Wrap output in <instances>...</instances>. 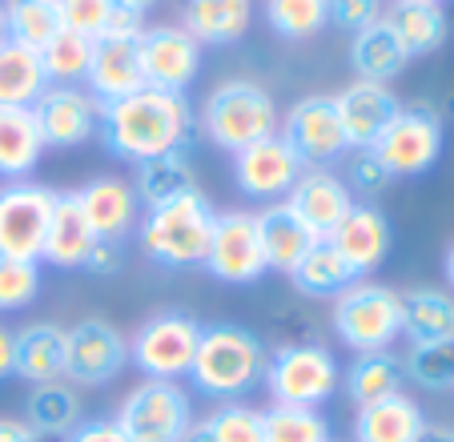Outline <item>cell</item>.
<instances>
[{
	"label": "cell",
	"mask_w": 454,
	"mask_h": 442,
	"mask_svg": "<svg viewBox=\"0 0 454 442\" xmlns=\"http://www.w3.org/2000/svg\"><path fill=\"white\" fill-rule=\"evenodd\" d=\"M25 422L36 430V438H65L69 430H77L81 418V394L69 383H41L33 386L25 402Z\"/></svg>",
	"instance_id": "cell-30"
},
{
	"label": "cell",
	"mask_w": 454,
	"mask_h": 442,
	"mask_svg": "<svg viewBox=\"0 0 454 442\" xmlns=\"http://www.w3.org/2000/svg\"><path fill=\"white\" fill-rule=\"evenodd\" d=\"M266 342L257 338L254 330L238 322H214L201 330L198 342V358H193V386L198 394L217 402H241L249 391L262 386L266 378Z\"/></svg>",
	"instance_id": "cell-2"
},
{
	"label": "cell",
	"mask_w": 454,
	"mask_h": 442,
	"mask_svg": "<svg viewBox=\"0 0 454 442\" xmlns=\"http://www.w3.org/2000/svg\"><path fill=\"white\" fill-rule=\"evenodd\" d=\"M0 442H41L25 418H0Z\"/></svg>",
	"instance_id": "cell-49"
},
{
	"label": "cell",
	"mask_w": 454,
	"mask_h": 442,
	"mask_svg": "<svg viewBox=\"0 0 454 442\" xmlns=\"http://www.w3.org/2000/svg\"><path fill=\"white\" fill-rule=\"evenodd\" d=\"M44 89H49V77H44L41 52L25 49V44H12V41L0 44V105L33 109Z\"/></svg>",
	"instance_id": "cell-34"
},
{
	"label": "cell",
	"mask_w": 454,
	"mask_h": 442,
	"mask_svg": "<svg viewBox=\"0 0 454 442\" xmlns=\"http://www.w3.org/2000/svg\"><path fill=\"white\" fill-rule=\"evenodd\" d=\"M346 185H350V193H362V197H378L386 185H390V173H386V165L378 162L374 149H354L350 165H346Z\"/></svg>",
	"instance_id": "cell-43"
},
{
	"label": "cell",
	"mask_w": 454,
	"mask_h": 442,
	"mask_svg": "<svg viewBox=\"0 0 454 442\" xmlns=\"http://www.w3.org/2000/svg\"><path fill=\"white\" fill-rule=\"evenodd\" d=\"M403 370L414 386H422L430 394L454 391V338L411 346V354L403 358Z\"/></svg>",
	"instance_id": "cell-38"
},
{
	"label": "cell",
	"mask_w": 454,
	"mask_h": 442,
	"mask_svg": "<svg viewBox=\"0 0 454 442\" xmlns=\"http://www.w3.org/2000/svg\"><path fill=\"white\" fill-rule=\"evenodd\" d=\"M201 330L206 326L193 314H185V310H157L129 338V362L137 366L145 378L177 383L181 375L193 370Z\"/></svg>",
	"instance_id": "cell-7"
},
{
	"label": "cell",
	"mask_w": 454,
	"mask_h": 442,
	"mask_svg": "<svg viewBox=\"0 0 454 442\" xmlns=\"http://www.w3.org/2000/svg\"><path fill=\"white\" fill-rule=\"evenodd\" d=\"M9 41V28H4V0H0V44Z\"/></svg>",
	"instance_id": "cell-54"
},
{
	"label": "cell",
	"mask_w": 454,
	"mask_h": 442,
	"mask_svg": "<svg viewBox=\"0 0 454 442\" xmlns=\"http://www.w3.org/2000/svg\"><path fill=\"white\" fill-rule=\"evenodd\" d=\"M262 426H266V442H330L326 414L309 406H270L262 410Z\"/></svg>",
	"instance_id": "cell-39"
},
{
	"label": "cell",
	"mask_w": 454,
	"mask_h": 442,
	"mask_svg": "<svg viewBox=\"0 0 454 442\" xmlns=\"http://www.w3.org/2000/svg\"><path fill=\"white\" fill-rule=\"evenodd\" d=\"M326 241L346 257V265H350L358 278H370V273L390 257L395 230H390V221H386L382 209H374V205H354V209L346 213V221Z\"/></svg>",
	"instance_id": "cell-20"
},
{
	"label": "cell",
	"mask_w": 454,
	"mask_h": 442,
	"mask_svg": "<svg viewBox=\"0 0 454 442\" xmlns=\"http://www.w3.org/2000/svg\"><path fill=\"white\" fill-rule=\"evenodd\" d=\"M254 0H185V33L198 44H233L249 33Z\"/></svg>",
	"instance_id": "cell-29"
},
{
	"label": "cell",
	"mask_w": 454,
	"mask_h": 442,
	"mask_svg": "<svg viewBox=\"0 0 454 442\" xmlns=\"http://www.w3.org/2000/svg\"><path fill=\"white\" fill-rule=\"evenodd\" d=\"M442 117L430 105H406L374 141L378 162L390 178H422L442 157Z\"/></svg>",
	"instance_id": "cell-9"
},
{
	"label": "cell",
	"mask_w": 454,
	"mask_h": 442,
	"mask_svg": "<svg viewBox=\"0 0 454 442\" xmlns=\"http://www.w3.org/2000/svg\"><path fill=\"white\" fill-rule=\"evenodd\" d=\"M77 197H81V209H85L97 241H125L129 233L137 230L141 201L125 178L101 173V178H93L89 185H81Z\"/></svg>",
	"instance_id": "cell-19"
},
{
	"label": "cell",
	"mask_w": 454,
	"mask_h": 442,
	"mask_svg": "<svg viewBox=\"0 0 454 442\" xmlns=\"http://www.w3.org/2000/svg\"><path fill=\"white\" fill-rule=\"evenodd\" d=\"M12 334H17V362H12V375L28 378L33 386L65 378V326L28 322Z\"/></svg>",
	"instance_id": "cell-26"
},
{
	"label": "cell",
	"mask_w": 454,
	"mask_h": 442,
	"mask_svg": "<svg viewBox=\"0 0 454 442\" xmlns=\"http://www.w3.org/2000/svg\"><path fill=\"white\" fill-rule=\"evenodd\" d=\"M201 129L217 149L233 157L246 145L278 133V105L270 89L254 85V81H225L201 105Z\"/></svg>",
	"instance_id": "cell-5"
},
{
	"label": "cell",
	"mask_w": 454,
	"mask_h": 442,
	"mask_svg": "<svg viewBox=\"0 0 454 442\" xmlns=\"http://www.w3.org/2000/svg\"><path fill=\"white\" fill-rule=\"evenodd\" d=\"M427 414L411 394H390L382 402L358 406L354 414V438L350 442H419Z\"/></svg>",
	"instance_id": "cell-24"
},
{
	"label": "cell",
	"mask_w": 454,
	"mask_h": 442,
	"mask_svg": "<svg viewBox=\"0 0 454 442\" xmlns=\"http://www.w3.org/2000/svg\"><path fill=\"white\" fill-rule=\"evenodd\" d=\"M141 73L149 89L185 93L201 73V44L181 25H153L141 33Z\"/></svg>",
	"instance_id": "cell-14"
},
{
	"label": "cell",
	"mask_w": 454,
	"mask_h": 442,
	"mask_svg": "<svg viewBox=\"0 0 454 442\" xmlns=\"http://www.w3.org/2000/svg\"><path fill=\"white\" fill-rule=\"evenodd\" d=\"M49 149L41 137L33 109L0 105V178L4 181H28V173L41 165V154Z\"/></svg>",
	"instance_id": "cell-25"
},
{
	"label": "cell",
	"mask_w": 454,
	"mask_h": 442,
	"mask_svg": "<svg viewBox=\"0 0 454 442\" xmlns=\"http://www.w3.org/2000/svg\"><path fill=\"white\" fill-rule=\"evenodd\" d=\"M141 36H97L93 41V65H89V93L97 101H117L145 89L141 73Z\"/></svg>",
	"instance_id": "cell-21"
},
{
	"label": "cell",
	"mask_w": 454,
	"mask_h": 442,
	"mask_svg": "<svg viewBox=\"0 0 454 442\" xmlns=\"http://www.w3.org/2000/svg\"><path fill=\"white\" fill-rule=\"evenodd\" d=\"M60 442H129L113 418H85L77 430H69Z\"/></svg>",
	"instance_id": "cell-47"
},
{
	"label": "cell",
	"mask_w": 454,
	"mask_h": 442,
	"mask_svg": "<svg viewBox=\"0 0 454 442\" xmlns=\"http://www.w3.org/2000/svg\"><path fill=\"white\" fill-rule=\"evenodd\" d=\"M109 12H113V0H60V20H65V28L89 36V41H97V36L105 33Z\"/></svg>",
	"instance_id": "cell-44"
},
{
	"label": "cell",
	"mask_w": 454,
	"mask_h": 442,
	"mask_svg": "<svg viewBox=\"0 0 454 442\" xmlns=\"http://www.w3.org/2000/svg\"><path fill=\"white\" fill-rule=\"evenodd\" d=\"M411 4H438V9H442L446 0H411Z\"/></svg>",
	"instance_id": "cell-55"
},
{
	"label": "cell",
	"mask_w": 454,
	"mask_h": 442,
	"mask_svg": "<svg viewBox=\"0 0 454 442\" xmlns=\"http://www.w3.org/2000/svg\"><path fill=\"white\" fill-rule=\"evenodd\" d=\"M266 20L286 41H309L330 25L326 0H266Z\"/></svg>",
	"instance_id": "cell-40"
},
{
	"label": "cell",
	"mask_w": 454,
	"mask_h": 442,
	"mask_svg": "<svg viewBox=\"0 0 454 442\" xmlns=\"http://www.w3.org/2000/svg\"><path fill=\"white\" fill-rule=\"evenodd\" d=\"M214 217L217 209L209 205V197L201 189H189V193L141 213L137 246L149 262L165 265V270H198L209 254Z\"/></svg>",
	"instance_id": "cell-3"
},
{
	"label": "cell",
	"mask_w": 454,
	"mask_h": 442,
	"mask_svg": "<svg viewBox=\"0 0 454 442\" xmlns=\"http://www.w3.org/2000/svg\"><path fill=\"white\" fill-rule=\"evenodd\" d=\"M278 137L294 149L301 170H330L334 162H342L350 154V141H346L334 97H322V93L294 101V109L282 117V133Z\"/></svg>",
	"instance_id": "cell-10"
},
{
	"label": "cell",
	"mask_w": 454,
	"mask_h": 442,
	"mask_svg": "<svg viewBox=\"0 0 454 442\" xmlns=\"http://www.w3.org/2000/svg\"><path fill=\"white\" fill-rule=\"evenodd\" d=\"M129 366V338L105 318H81L65 330V378L73 386H105Z\"/></svg>",
	"instance_id": "cell-12"
},
{
	"label": "cell",
	"mask_w": 454,
	"mask_h": 442,
	"mask_svg": "<svg viewBox=\"0 0 454 442\" xmlns=\"http://www.w3.org/2000/svg\"><path fill=\"white\" fill-rule=\"evenodd\" d=\"M121 265H125V246L121 241H97L81 270H89L93 278H113V273H121Z\"/></svg>",
	"instance_id": "cell-46"
},
{
	"label": "cell",
	"mask_w": 454,
	"mask_h": 442,
	"mask_svg": "<svg viewBox=\"0 0 454 442\" xmlns=\"http://www.w3.org/2000/svg\"><path fill=\"white\" fill-rule=\"evenodd\" d=\"M446 281H450V286H454V246L446 249Z\"/></svg>",
	"instance_id": "cell-53"
},
{
	"label": "cell",
	"mask_w": 454,
	"mask_h": 442,
	"mask_svg": "<svg viewBox=\"0 0 454 442\" xmlns=\"http://www.w3.org/2000/svg\"><path fill=\"white\" fill-rule=\"evenodd\" d=\"M33 113H36L44 145H52V149H77V145L97 137L101 101L81 85H49L41 93V101L33 105Z\"/></svg>",
	"instance_id": "cell-16"
},
{
	"label": "cell",
	"mask_w": 454,
	"mask_h": 442,
	"mask_svg": "<svg viewBox=\"0 0 454 442\" xmlns=\"http://www.w3.org/2000/svg\"><path fill=\"white\" fill-rule=\"evenodd\" d=\"M330 442H342V438H330Z\"/></svg>",
	"instance_id": "cell-56"
},
{
	"label": "cell",
	"mask_w": 454,
	"mask_h": 442,
	"mask_svg": "<svg viewBox=\"0 0 454 442\" xmlns=\"http://www.w3.org/2000/svg\"><path fill=\"white\" fill-rule=\"evenodd\" d=\"M419 442H454V426H442V422H427L419 434Z\"/></svg>",
	"instance_id": "cell-51"
},
{
	"label": "cell",
	"mask_w": 454,
	"mask_h": 442,
	"mask_svg": "<svg viewBox=\"0 0 454 442\" xmlns=\"http://www.w3.org/2000/svg\"><path fill=\"white\" fill-rule=\"evenodd\" d=\"M209 442H266V426H262V410L246 406V402H222L214 414L201 418Z\"/></svg>",
	"instance_id": "cell-41"
},
{
	"label": "cell",
	"mask_w": 454,
	"mask_h": 442,
	"mask_svg": "<svg viewBox=\"0 0 454 442\" xmlns=\"http://www.w3.org/2000/svg\"><path fill=\"white\" fill-rule=\"evenodd\" d=\"M403 383H406L403 358H395L390 350L358 354L350 362V370L342 375V386L354 406H370V402H382L390 394H403Z\"/></svg>",
	"instance_id": "cell-32"
},
{
	"label": "cell",
	"mask_w": 454,
	"mask_h": 442,
	"mask_svg": "<svg viewBox=\"0 0 454 442\" xmlns=\"http://www.w3.org/2000/svg\"><path fill=\"white\" fill-rule=\"evenodd\" d=\"M266 394L274 406H326L342 386V366L322 342H286L266 358Z\"/></svg>",
	"instance_id": "cell-4"
},
{
	"label": "cell",
	"mask_w": 454,
	"mask_h": 442,
	"mask_svg": "<svg viewBox=\"0 0 454 442\" xmlns=\"http://www.w3.org/2000/svg\"><path fill=\"white\" fill-rule=\"evenodd\" d=\"M286 278H290V286L298 289V294H306V298H338L354 281H362L330 241H317Z\"/></svg>",
	"instance_id": "cell-31"
},
{
	"label": "cell",
	"mask_w": 454,
	"mask_h": 442,
	"mask_svg": "<svg viewBox=\"0 0 454 442\" xmlns=\"http://www.w3.org/2000/svg\"><path fill=\"white\" fill-rule=\"evenodd\" d=\"M390 28L398 33L406 57H427V52L442 49L446 33H450V17L438 4H411V0H395L390 9Z\"/></svg>",
	"instance_id": "cell-35"
},
{
	"label": "cell",
	"mask_w": 454,
	"mask_h": 442,
	"mask_svg": "<svg viewBox=\"0 0 454 442\" xmlns=\"http://www.w3.org/2000/svg\"><path fill=\"white\" fill-rule=\"evenodd\" d=\"M141 33H145V12L113 0V12H109V20H105L101 36H141Z\"/></svg>",
	"instance_id": "cell-48"
},
{
	"label": "cell",
	"mask_w": 454,
	"mask_h": 442,
	"mask_svg": "<svg viewBox=\"0 0 454 442\" xmlns=\"http://www.w3.org/2000/svg\"><path fill=\"white\" fill-rule=\"evenodd\" d=\"M233 165V181H238V189L246 197H254V201H286L294 189V181L301 178V162L294 157V149L282 141V137H266V141H254L246 145L241 154L230 157Z\"/></svg>",
	"instance_id": "cell-15"
},
{
	"label": "cell",
	"mask_w": 454,
	"mask_h": 442,
	"mask_svg": "<svg viewBox=\"0 0 454 442\" xmlns=\"http://www.w3.org/2000/svg\"><path fill=\"white\" fill-rule=\"evenodd\" d=\"M257 217V233H262V254H266V265L278 273H290L309 249L317 246L314 230H309L306 221L290 209L286 201H274L266 205Z\"/></svg>",
	"instance_id": "cell-23"
},
{
	"label": "cell",
	"mask_w": 454,
	"mask_h": 442,
	"mask_svg": "<svg viewBox=\"0 0 454 442\" xmlns=\"http://www.w3.org/2000/svg\"><path fill=\"white\" fill-rule=\"evenodd\" d=\"M286 205H290V209L306 221L309 230H314L317 241H326L358 201H354L350 185H346L338 173H330V170H301V178L294 181Z\"/></svg>",
	"instance_id": "cell-17"
},
{
	"label": "cell",
	"mask_w": 454,
	"mask_h": 442,
	"mask_svg": "<svg viewBox=\"0 0 454 442\" xmlns=\"http://www.w3.org/2000/svg\"><path fill=\"white\" fill-rule=\"evenodd\" d=\"M97 246V233L89 225L85 209H81L77 189H57V205H52L49 230H44L41 257L57 270H81L89 249Z\"/></svg>",
	"instance_id": "cell-22"
},
{
	"label": "cell",
	"mask_w": 454,
	"mask_h": 442,
	"mask_svg": "<svg viewBox=\"0 0 454 442\" xmlns=\"http://www.w3.org/2000/svg\"><path fill=\"white\" fill-rule=\"evenodd\" d=\"M338 117H342L346 141L350 149H374V141L382 137V129L398 117V97L390 85H378V81H354L342 93H334Z\"/></svg>",
	"instance_id": "cell-18"
},
{
	"label": "cell",
	"mask_w": 454,
	"mask_h": 442,
	"mask_svg": "<svg viewBox=\"0 0 454 442\" xmlns=\"http://www.w3.org/2000/svg\"><path fill=\"white\" fill-rule=\"evenodd\" d=\"M193 105L185 93H165V89H137L117 101H101L97 137L117 162H149V157L185 149L193 137Z\"/></svg>",
	"instance_id": "cell-1"
},
{
	"label": "cell",
	"mask_w": 454,
	"mask_h": 442,
	"mask_svg": "<svg viewBox=\"0 0 454 442\" xmlns=\"http://www.w3.org/2000/svg\"><path fill=\"white\" fill-rule=\"evenodd\" d=\"M12 362H17V334L9 326H0V378L12 375Z\"/></svg>",
	"instance_id": "cell-50"
},
{
	"label": "cell",
	"mask_w": 454,
	"mask_h": 442,
	"mask_svg": "<svg viewBox=\"0 0 454 442\" xmlns=\"http://www.w3.org/2000/svg\"><path fill=\"white\" fill-rule=\"evenodd\" d=\"M133 193L145 209L153 205H165L173 197L198 189V173H193V162H189L185 149H173V154H161V157H149V162H137L133 165Z\"/></svg>",
	"instance_id": "cell-28"
},
{
	"label": "cell",
	"mask_w": 454,
	"mask_h": 442,
	"mask_svg": "<svg viewBox=\"0 0 454 442\" xmlns=\"http://www.w3.org/2000/svg\"><path fill=\"white\" fill-rule=\"evenodd\" d=\"M326 12H330V25L358 33L370 20L382 17V0H326Z\"/></svg>",
	"instance_id": "cell-45"
},
{
	"label": "cell",
	"mask_w": 454,
	"mask_h": 442,
	"mask_svg": "<svg viewBox=\"0 0 454 442\" xmlns=\"http://www.w3.org/2000/svg\"><path fill=\"white\" fill-rule=\"evenodd\" d=\"M52 205H57V189L36 185V181H4L0 185V254L36 262Z\"/></svg>",
	"instance_id": "cell-11"
},
{
	"label": "cell",
	"mask_w": 454,
	"mask_h": 442,
	"mask_svg": "<svg viewBox=\"0 0 454 442\" xmlns=\"http://www.w3.org/2000/svg\"><path fill=\"white\" fill-rule=\"evenodd\" d=\"M41 294V265L0 254V314L28 310Z\"/></svg>",
	"instance_id": "cell-42"
},
{
	"label": "cell",
	"mask_w": 454,
	"mask_h": 442,
	"mask_svg": "<svg viewBox=\"0 0 454 442\" xmlns=\"http://www.w3.org/2000/svg\"><path fill=\"white\" fill-rule=\"evenodd\" d=\"M41 65L49 85H77L89 77V65H93V41L73 28H60L49 44L41 49Z\"/></svg>",
	"instance_id": "cell-37"
},
{
	"label": "cell",
	"mask_w": 454,
	"mask_h": 442,
	"mask_svg": "<svg viewBox=\"0 0 454 442\" xmlns=\"http://www.w3.org/2000/svg\"><path fill=\"white\" fill-rule=\"evenodd\" d=\"M121 4H129V9H137V12H149V9H157L161 0H121Z\"/></svg>",
	"instance_id": "cell-52"
},
{
	"label": "cell",
	"mask_w": 454,
	"mask_h": 442,
	"mask_svg": "<svg viewBox=\"0 0 454 442\" xmlns=\"http://www.w3.org/2000/svg\"><path fill=\"white\" fill-rule=\"evenodd\" d=\"M406 60L411 57H406L403 41H398V33L390 28L386 17L370 20L350 41V65H354V73H358V81H378V85H386V81H395L398 73H403Z\"/></svg>",
	"instance_id": "cell-27"
},
{
	"label": "cell",
	"mask_w": 454,
	"mask_h": 442,
	"mask_svg": "<svg viewBox=\"0 0 454 442\" xmlns=\"http://www.w3.org/2000/svg\"><path fill=\"white\" fill-rule=\"evenodd\" d=\"M206 270L217 281H225V286H254L270 270L266 254H262V233H257L254 213H246V209L217 213L214 233H209Z\"/></svg>",
	"instance_id": "cell-13"
},
{
	"label": "cell",
	"mask_w": 454,
	"mask_h": 442,
	"mask_svg": "<svg viewBox=\"0 0 454 442\" xmlns=\"http://www.w3.org/2000/svg\"><path fill=\"white\" fill-rule=\"evenodd\" d=\"M330 318H334V334L354 354L390 350V342L403 334V294L382 281H354L334 298Z\"/></svg>",
	"instance_id": "cell-6"
},
{
	"label": "cell",
	"mask_w": 454,
	"mask_h": 442,
	"mask_svg": "<svg viewBox=\"0 0 454 442\" xmlns=\"http://www.w3.org/2000/svg\"><path fill=\"white\" fill-rule=\"evenodd\" d=\"M113 422L129 442H185L193 426V399L181 383L145 378L121 399Z\"/></svg>",
	"instance_id": "cell-8"
},
{
	"label": "cell",
	"mask_w": 454,
	"mask_h": 442,
	"mask_svg": "<svg viewBox=\"0 0 454 442\" xmlns=\"http://www.w3.org/2000/svg\"><path fill=\"white\" fill-rule=\"evenodd\" d=\"M403 334L422 346V342L454 338V298L446 289L419 286L403 294Z\"/></svg>",
	"instance_id": "cell-33"
},
{
	"label": "cell",
	"mask_w": 454,
	"mask_h": 442,
	"mask_svg": "<svg viewBox=\"0 0 454 442\" xmlns=\"http://www.w3.org/2000/svg\"><path fill=\"white\" fill-rule=\"evenodd\" d=\"M4 28H9L12 44H25V49L41 52L65 28L60 0H4Z\"/></svg>",
	"instance_id": "cell-36"
}]
</instances>
